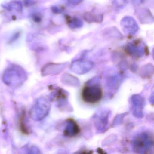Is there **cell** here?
Listing matches in <instances>:
<instances>
[{"label":"cell","instance_id":"5","mask_svg":"<svg viewBox=\"0 0 154 154\" xmlns=\"http://www.w3.org/2000/svg\"><path fill=\"white\" fill-rule=\"evenodd\" d=\"M147 47L141 40H136L129 42L125 48L126 52L132 56L140 57L146 51Z\"/></svg>","mask_w":154,"mask_h":154},{"label":"cell","instance_id":"13","mask_svg":"<svg viewBox=\"0 0 154 154\" xmlns=\"http://www.w3.org/2000/svg\"><path fill=\"white\" fill-rule=\"evenodd\" d=\"M33 20H35V22L38 23V22H40L41 21L42 18H41L40 15H38V14H36V15H34V16H33Z\"/></svg>","mask_w":154,"mask_h":154},{"label":"cell","instance_id":"7","mask_svg":"<svg viewBox=\"0 0 154 154\" xmlns=\"http://www.w3.org/2000/svg\"><path fill=\"white\" fill-rule=\"evenodd\" d=\"M84 19L88 23H101L103 21V15L94 9L85 12Z\"/></svg>","mask_w":154,"mask_h":154},{"label":"cell","instance_id":"1","mask_svg":"<svg viewBox=\"0 0 154 154\" xmlns=\"http://www.w3.org/2000/svg\"><path fill=\"white\" fill-rule=\"evenodd\" d=\"M26 78L25 71L18 66H12L8 68L3 75V82L9 86H19L25 82Z\"/></svg>","mask_w":154,"mask_h":154},{"label":"cell","instance_id":"12","mask_svg":"<svg viewBox=\"0 0 154 154\" xmlns=\"http://www.w3.org/2000/svg\"><path fill=\"white\" fill-rule=\"evenodd\" d=\"M67 1L70 4L76 6L81 4L83 0H67Z\"/></svg>","mask_w":154,"mask_h":154},{"label":"cell","instance_id":"3","mask_svg":"<svg viewBox=\"0 0 154 154\" xmlns=\"http://www.w3.org/2000/svg\"><path fill=\"white\" fill-rule=\"evenodd\" d=\"M50 109V104L45 98H40L33 106L30 115L35 121H40L44 119L48 114Z\"/></svg>","mask_w":154,"mask_h":154},{"label":"cell","instance_id":"14","mask_svg":"<svg viewBox=\"0 0 154 154\" xmlns=\"http://www.w3.org/2000/svg\"><path fill=\"white\" fill-rule=\"evenodd\" d=\"M133 3L135 6H137L142 4L145 0H132Z\"/></svg>","mask_w":154,"mask_h":154},{"label":"cell","instance_id":"6","mask_svg":"<svg viewBox=\"0 0 154 154\" xmlns=\"http://www.w3.org/2000/svg\"><path fill=\"white\" fill-rule=\"evenodd\" d=\"M120 25L123 32L129 35H135L139 30V26L136 20L130 16L124 17L121 20Z\"/></svg>","mask_w":154,"mask_h":154},{"label":"cell","instance_id":"4","mask_svg":"<svg viewBox=\"0 0 154 154\" xmlns=\"http://www.w3.org/2000/svg\"><path fill=\"white\" fill-rule=\"evenodd\" d=\"M153 146V136L146 133L141 134L137 137L134 142V148L135 151H139L140 153L151 150Z\"/></svg>","mask_w":154,"mask_h":154},{"label":"cell","instance_id":"2","mask_svg":"<svg viewBox=\"0 0 154 154\" xmlns=\"http://www.w3.org/2000/svg\"><path fill=\"white\" fill-rule=\"evenodd\" d=\"M81 95L85 102L94 104L101 100L103 92L102 89L98 85H87L83 88Z\"/></svg>","mask_w":154,"mask_h":154},{"label":"cell","instance_id":"8","mask_svg":"<svg viewBox=\"0 0 154 154\" xmlns=\"http://www.w3.org/2000/svg\"><path fill=\"white\" fill-rule=\"evenodd\" d=\"M80 132V128L77 123L72 119L67 121V124L64 133L67 137H74Z\"/></svg>","mask_w":154,"mask_h":154},{"label":"cell","instance_id":"10","mask_svg":"<svg viewBox=\"0 0 154 154\" xmlns=\"http://www.w3.org/2000/svg\"><path fill=\"white\" fill-rule=\"evenodd\" d=\"M65 19L68 26L71 29H75L82 26L83 23L79 18L66 15Z\"/></svg>","mask_w":154,"mask_h":154},{"label":"cell","instance_id":"11","mask_svg":"<svg viewBox=\"0 0 154 154\" xmlns=\"http://www.w3.org/2000/svg\"><path fill=\"white\" fill-rule=\"evenodd\" d=\"M128 2V0H111V4L113 8L117 10L124 8Z\"/></svg>","mask_w":154,"mask_h":154},{"label":"cell","instance_id":"9","mask_svg":"<svg viewBox=\"0 0 154 154\" xmlns=\"http://www.w3.org/2000/svg\"><path fill=\"white\" fill-rule=\"evenodd\" d=\"M137 15L142 24H150L153 22V17L151 12L146 9H141L137 11Z\"/></svg>","mask_w":154,"mask_h":154}]
</instances>
